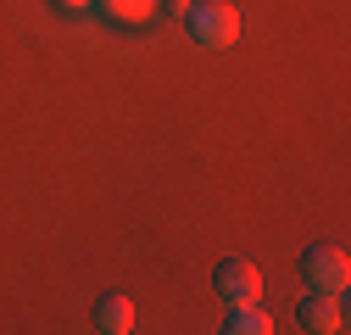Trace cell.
I'll return each mask as SVG.
<instances>
[{
	"mask_svg": "<svg viewBox=\"0 0 351 335\" xmlns=\"http://www.w3.org/2000/svg\"><path fill=\"white\" fill-rule=\"evenodd\" d=\"M56 6H67V12H78V6H95V0H56Z\"/></svg>",
	"mask_w": 351,
	"mask_h": 335,
	"instance_id": "obj_8",
	"label": "cell"
},
{
	"mask_svg": "<svg viewBox=\"0 0 351 335\" xmlns=\"http://www.w3.org/2000/svg\"><path fill=\"white\" fill-rule=\"evenodd\" d=\"M95 330H106V335H128V330H134V302H128L123 290H106V297H95Z\"/></svg>",
	"mask_w": 351,
	"mask_h": 335,
	"instance_id": "obj_5",
	"label": "cell"
},
{
	"mask_svg": "<svg viewBox=\"0 0 351 335\" xmlns=\"http://www.w3.org/2000/svg\"><path fill=\"white\" fill-rule=\"evenodd\" d=\"M301 279L313 290H346V279H351L346 251L340 246H306L301 251Z\"/></svg>",
	"mask_w": 351,
	"mask_h": 335,
	"instance_id": "obj_2",
	"label": "cell"
},
{
	"mask_svg": "<svg viewBox=\"0 0 351 335\" xmlns=\"http://www.w3.org/2000/svg\"><path fill=\"white\" fill-rule=\"evenodd\" d=\"M295 324L313 330V335H340V330H346V302H340V290H313V297L295 308Z\"/></svg>",
	"mask_w": 351,
	"mask_h": 335,
	"instance_id": "obj_3",
	"label": "cell"
},
{
	"mask_svg": "<svg viewBox=\"0 0 351 335\" xmlns=\"http://www.w3.org/2000/svg\"><path fill=\"white\" fill-rule=\"evenodd\" d=\"M101 12L123 28H134V23H151L156 17V0H101Z\"/></svg>",
	"mask_w": 351,
	"mask_h": 335,
	"instance_id": "obj_7",
	"label": "cell"
},
{
	"mask_svg": "<svg viewBox=\"0 0 351 335\" xmlns=\"http://www.w3.org/2000/svg\"><path fill=\"white\" fill-rule=\"evenodd\" d=\"M223 330H229V335H262V330H274V319L262 313L256 302H229V313H223Z\"/></svg>",
	"mask_w": 351,
	"mask_h": 335,
	"instance_id": "obj_6",
	"label": "cell"
},
{
	"mask_svg": "<svg viewBox=\"0 0 351 335\" xmlns=\"http://www.w3.org/2000/svg\"><path fill=\"white\" fill-rule=\"evenodd\" d=\"M179 17H184L195 45L217 51V45H234V39H240V6H229V0H184Z\"/></svg>",
	"mask_w": 351,
	"mask_h": 335,
	"instance_id": "obj_1",
	"label": "cell"
},
{
	"mask_svg": "<svg viewBox=\"0 0 351 335\" xmlns=\"http://www.w3.org/2000/svg\"><path fill=\"white\" fill-rule=\"evenodd\" d=\"M212 285H217V297H223V302H256V297H262V274H256V263H245V257L217 263Z\"/></svg>",
	"mask_w": 351,
	"mask_h": 335,
	"instance_id": "obj_4",
	"label": "cell"
}]
</instances>
